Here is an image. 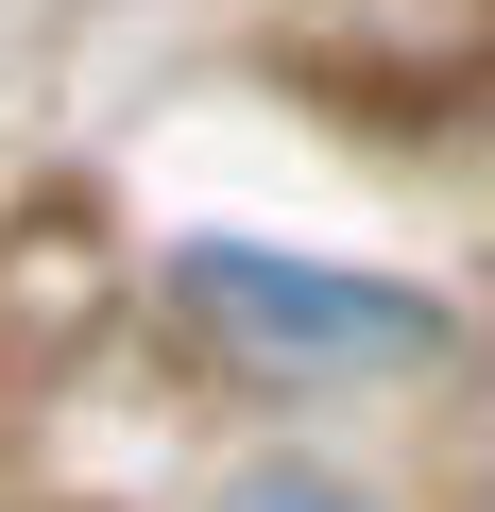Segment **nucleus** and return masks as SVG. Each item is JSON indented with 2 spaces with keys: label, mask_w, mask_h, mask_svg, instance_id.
Wrapping results in <instances>:
<instances>
[{
  "label": "nucleus",
  "mask_w": 495,
  "mask_h": 512,
  "mask_svg": "<svg viewBox=\"0 0 495 512\" xmlns=\"http://www.w3.org/2000/svg\"><path fill=\"white\" fill-rule=\"evenodd\" d=\"M188 291H205L239 342H274V359H427V342H444L427 291L325 274V256H274V239H188Z\"/></svg>",
  "instance_id": "f257e3e1"
},
{
  "label": "nucleus",
  "mask_w": 495,
  "mask_h": 512,
  "mask_svg": "<svg viewBox=\"0 0 495 512\" xmlns=\"http://www.w3.org/2000/svg\"><path fill=\"white\" fill-rule=\"evenodd\" d=\"M239 512H376V495H342V478H239Z\"/></svg>",
  "instance_id": "f03ea898"
}]
</instances>
